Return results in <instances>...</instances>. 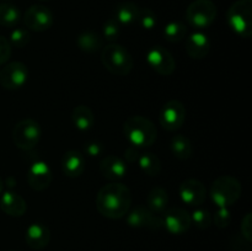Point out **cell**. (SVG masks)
<instances>
[{
  "label": "cell",
  "mask_w": 252,
  "mask_h": 251,
  "mask_svg": "<svg viewBox=\"0 0 252 251\" xmlns=\"http://www.w3.org/2000/svg\"><path fill=\"white\" fill-rule=\"evenodd\" d=\"M84 149H85L86 154L90 155V157H98V155L102 154V152H103L102 144L98 142L86 143L85 147H84Z\"/></svg>",
  "instance_id": "36"
},
{
  "label": "cell",
  "mask_w": 252,
  "mask_h": 251,
  "mask_svg": "<svg viewBox=\"0 0 252 251\" xmlns=\"http://www.w3.org/2000/svg\"><path fill=\"white\" fill-rule=\"evenodd\" d=\"M21 19L20 10L15 5L0 4V25L4 27L16 26Z\"/></svg>",
  "instance_id": "27"
},
{
  "label": "cell",
  "mask_w": 252,
  "mask_h": 251,
  "mask_svg": "<svg viewBox=\"0 0 252 251\" xmlns=\"http://www.w3.org/2000/svg\"><path fill=\"white\" fill-rule=\"evenodd\" d=\"M85 169V159L78 150H69L62 159V170L68 177H79Z\"/></svg>",
  "instance_id": "20"
},
{
  "label": "cell",
  "mask_w": 252,
  "mask_h": 251,
  "mask_svg": "<svg viewBox=\"0 0 252 251\" xmlns=\"http://www.w3.org/2000/svg\"><path fill=\"white\" fill-rule=\"evenodd\" d=\"M147 62L153 70L162 76H170L176 69L172 54L161 46H155L148 51Z\"/></svg>",
  "instance_id": "9"
},
{
  "label": "cell",
  "mask_w": 252,
  "mask_h": 251,
  "mask_svg": "<svg viewBox=\"0 0 252 251\" xmlns=\"http://www.w3.org/2000/svg\"><path fill=\"white\" fill-rule=\"evenodd\" d=\"M169 206V194L164 187H153L147 194V208L155 214H164Z\"/></svg>",
  "instance_id": "21"
},
{
  "label": "cell",
  "mask_w": 252,
  "mask_h": 251,
  "mask_svg": "<svg viewBox=\"0 0 252 251\" xmlns=\"http://www.w3.org/2000/svg\"><path fill=\"white\" fill-rule=\"evenodd\" d=\"M162 224L169 233L180 235V234L186 233L191 228V214L186 209L180 208V207L166 209L162 217Z\"/></svg>",
  "instance_id": "13"
},
{
  "label": "cell",
  "mask_w": 252,
  "mask_h": 251,
  "mask_svg": "<svg viewBox=\"0 0 252 251\" xmlns=\"http://www.w3.org/2000/svg\"><path fill=\"white\" fill-rule=\"evenodd\" d=\"M138 12H139V7L134 2H121L115 7V19L121 25H132L137 22Z\"/></svg>",
  "instance_id": "24"
},
{
  "label": "cell",
  "mask_w": 252,
  "mask_h": 251,
  "mask_svg": "<svg viewBox=\"0 0 252 251\" xmlns=\"http://www.w3.org/2000/svg\"><path fill=\"white\" fill-rule=\"evenodd\" d=\"M170 149L179 160H189L193 154V145L186 135L177 134L170 142Z\"/></svg>",
  "instance_id": "23"
},
{
  "label": "cell",
  "mask_w": 252,
  "mask_h": 251,
  "mask_svg": "<svg viewBox=\"0 0 252 251\" xmlns=\"http://www.w3.org/2000/svg\"><path fill=\"white\" fill-rule=\"evenodd\" d=\"M218 10L212 0H194L186 10V20L196 29H207L216 20Z\"/></svg>",
  "instance_id": "7"
},
{
  "label": "cell",
  "mask_w": 252,
  "mask_h": 251,
  "mask_svg": "<svg viewBox=\"0 0 252 251\" xmlns=\"http://www.w3.org/2000/svg\"><path fill=\"white\" fill-rule=\"evenodd\" d=\"M25 240L32 250H42L51 241V231L48 226L41 223H33L25 231Z\"/></svg>",
  "instance_id": "17"
},
{
  "label": "cell",
  "mask_w": 252,
  "mask_h": 251,
  "mask_svg": "<svg viewBox=\"0 0 252 251\" xmlns=\"http://www.w3.org/2000/svg\"><path fill=\"white\" fill-rule=\"evenodd\" d=\"M137 22L139 24L140 27L145 30H152L157 26V15L153 10L144 7V9H139L138 12Z\"/></svg>",
  "instance_id": "31"
},
{
  "label": "cell",
  "mask_w": 252,
  "mask_h": 251,
  "mask_svg": "<svg viewBox=\"0 0 252 251\" xmlns=\"http://www.w3.org/2000/svg\"><path fill=\"white\" fill-rule=\"evenodd\" d=\"M250 244L243 236L235 238L231 240V251H250Z\"/></svg>",
  "instance_id": "37"
},
{
  "label": "cell",
  "mask_w": 252,
  "mask_h": 251,
  "mask_svg": "<svg viewBox=\"0 0 252 251\" xmlns=\"http://www.w3.org/2000/svg\"><path fill=\"white\" fill-rule=\"evenodd\" d=\"M2 188H4V181H2L1 177H0V194H1Z\"/></svg>",
  "instance_id": "39"
},
{
  "label": "cell",
  "mask_w": 252,
  "mask_h": 251,
  "mask_svg": "<svg viewBox=\"0 0 252 251\" xmlns=\"http://www.w3.org/2000/svg\"><path fill=\"white\" fill-rule=\"evenodd\" d=\"M226 20L236 34L250 38L252 34V0H238L229 7Z\"/></svg>",
  "instance_id": "5"
},
{
  "label": "cell",
  "mask_w": 252,
  "mask_h": 251,
  "mask_svg": "<svg viewBox=\"0 0 252 251\" xmlns=\"http://www.w3.org/2000/svg\"><path fill=\"white\" fill-rule=\"evenodd\" d=\"M101 62L111 74L118 76L128 75L134 66L132 54L127 48L117 43H110L102 47Z\"/></svg>",
  "instance_id": "3"
},
{
  "label": "cell",
  "mask_w": 252,
  "mask_h": 251,
  "mask_svg": "<svg viewBox=\"0 0 252 251\" xmlns=\"http://www.w3.org/2000/svg\"><path fill=\"white\" fill-rule=\"evenodd\" d=\"M41 126L32 118H24L12 129V142L19 149L31 150L41 139Z\"/></svg>",
  "instance_id": "6"
},
{
  "label": "cell",
  "mask_w": 252,
  "mask_h": 251,
  "mask_svg": "<svg viewBox=\"0 0 252 251\" xmlns=\"http://www.w3.org/2000/svg\"><path fill=\"white\" fill-rule=\"evenodd\" d=\"M127 224L133 228H148L152 230H158L162 224V217L153 213L147 208V206H137L129 209L127 213Z\"/></svg>",
  "instance_id": "12"
},
{
  "label": "cell",
  "mask_w": 252,
  "mask_h": 251,
  "mask_svg": "<svg viewBox=\"0 0 252 251\" xmlns=\"http://www.w3.org/2000/svg\"><path fill=\"white\" fill-rule=\"evenodd\" d=\"M29 78V69L21 62H12L6 64L0 70V84L7 90H16L26 84Z\"/></svg>",
  "instance_id": "10"
},
{
  "label": "cell",
  "mask_w": 252,
  "mask_h": 251,
  "mask_svg": "<svg viewBox=\"0 0 252 251\" xmlns=\"http://www.w3.org/2000/svg\"><path fill=\"white\" fill-rule=\"evenodd\" d=\"M231 214L229 208H218V211L213 214V223L217 228L225 229L230 224Z\"/></svg>",
  "instance_id": "33"
},
{
  "label": "cell",
  "mask_w": 252,
  "mask_h": 251,
  "mask_svg": "<svg viewBox=\"0 0 252 251\" xmlns=\"http://www.w3.org/2000/svg\"><path fill=\"white\" fill-rule=\"evenodd\" d=\"M187 36V27L186 25L180 21H172L165 26L164 29V37L166 41L171 43H177L181 42L182 39L186 38Z\"/></svg>",
  "instance_id": "28"
},
{
  "label": "cell",
  "mask_w": 252,
  "mask_h": 251,
  "mask_svg": "<svg viewBox=\"0 0 252 251\" xmlns=\"http://www.w3.org/2000/svg\"><path fill=\"white\" fill-rule=\"evenodd\" d=\"M139 152L137 150V148L133 147V145H130V147H128L127 149H126L125 152V159L127 160V162H134V161H138V159H139Z\"/></svg>",
  "instance_id": "38"
},
{
  "label": "cell",
  "mask_w": 252,
  "mask_h": 251,
  "mask_svg": "<svg viewBox=\"0 0 252 251\" xmlns=\"http://www.w3.org/2000/svg\"><path fill=\"white\" fill-rule=\"evenodd\" d=\"M0 209L10 217H21L26 213V201L12 191H6L0 196Z\"/></svg>",
  "instance_id": "18"
},
{
  "label": "cell",
  "mask_w": 252,
  "mask_h": 251,
  "mask_svg": "<svg viewBox=\"0 0 252 251\" xmlns=\"http://www.w3.org/2000/svg\"><path fill=\"white\" fill-rule=\"evenodd\" d=\"M10 43L17 48H24L31 41V34L26 29H15L10 33Z\"/></svg>",
  "instance_id": "32"
},
{
  "label": "cell",
  "mask_w": 252,
  "mask_h": 251,
  "mask_svg": "<svg viewBox=\"0 0 252 251\" xmlns=\"http://www.w3.org/2000/svg\"><path fill=\"white\" fill-rule=\"evenodd\" d=\"M26 180L33 191L42 192L49 187L52 182V171L44 161H36L27 170Z\"/></svg>",
  "instance_id": "15"
},
{
  "label": "cell",
  "mask_w": 252,
  "mask_h": 251,
  "mask_svg": "<svg viewBox=\"0 0 252 251\" xmlns=\"http://www.w3.org/2000/svg\"><path fill=\"white\" fill-rule=\"evenodd\" d=\"M132 192L121 182H110L100 188L96 196V208L108 219H121L132 207Z\"/></svg>",
  "instance_id": "1"
},
{
  "label": "cell",
  "mask_w": 252,
  "mask_h": 251,
  "mask_svg": "<svg viewBox=\"0 0 252 251\" xmlns=\"http://www.w3.org/2000/svg\"><path fill=\"white\" fill-rule=\"evenodd\" d=\"M12 46L9 39L4 36H0V65L6 63L11 57Z\"/></svg>",
  "instance_id": "34"
},
{
  "label": "cell",
  "mask_w": 252,
  "mask_h": 251,
  "mask_svg": "<svg viewBox=\"0 0 252 251\" xmlns=\"http://www.w3.org/2000/svg\"><path fill=\"white\" fill-rule=\"evenodd\" d=\"M41 1H46V0H41Z\"/></svg>",
  "instance_id": "40"
},
{
  "label": "cell",
  "mask_w": 252,
  "mask_h": 251,
  "mask_svg": "<svg viewBox=\"0 0 252 251\" xmlns=\"http://www.w3.org/2000/svg\"><path fill=\"white\" fill-rule=\"evenodd\" d=\"M179 193L182 202L191 207H199L206 202L207 189L202 181L197 179H187L181 182Z\"/></svg>",
  "instance_id": "14"
},
{
  "label": "cell",
  "mask_w": 252,
  "mask_h": 251,
  "mask_svg": "<svg viewBox=\"0 0 252 251\" xmlns=\"http://www.w3.org/2000/svg\"><path fill=\"white\" fill-rule=\"evenodd\" d=\"M191 219L192 223L202 230H206L213 224V216L211 214V212L204 208L194 209L193 213L191 214Z\"/></svg>",
  "instance_id": "29"
},
{
  "label": "cell",
  "mask_w": 252,
  "mask_h": 251,
  "mask_svg": "<svg viewBox=\"0 0 252 251\" xmlns=\"http://www.w3.org/2000/svg\"><path fill=\"white\" fill-rule=\"evenodd\" d=\"M241 235L246 241L251 243L252 240V216L251 213H246L241 220Z\"/></svg>",
  "instance_id": "35"
},
{
  "label": "cell",
  "mask_w": 252,
  "mask_h": 251,
  "mask_svg": "<svg viewBox=\"0 0 252 251\" xmlns=\"http://www.w3.org/2000/svg\"><path fill=\"white\" fill-rule=\"evenodd\" d=\"M100 172L107 180L116 181L125 176L127 172V165L125 160L121 159L117 155H107L101 160Z\"/></svg>",
  "instance_id": "19"
},
{
  "label": "cell",
  "mask_w": 252,
  "mask_h": 251,
  "mask_svg": "<svg viewBox=\"0 0 252 251\" xmlns=\"http://www.w3.org/2000/svg\"><path fill=\"white\" fill-rule=\"evenodd\" d=\"M121 34V24L115 19V17H111L107 21L103 24V37H105L106 41L113 43L115 41H117L118 37Z\"/></svg>",
  "instance_id": "30"
},
{
  "label": "cell",
  "mask_w": 252,
  "mask_h": 251,
  "mask_svg": "<svg viewBox=\"0 0 252 251\" xmlns=\"http://www.w3.org/2000/svg\"><path fill=\"white\" fill-rule=\"evenodd\" d=\"M54 17L51 10L43 5H32L24 15V24L29 30L43 32L51 29Z\"/></svg>",
  "instance_id": "11"
},
{
  "label": "cell",
  "mask_w": 252,
  "mask_h": 251,
  "mask_svg": "<svg viewBox=\"0 0 252 251\" xmlns=\"http://www.w3.org/2000/svg\"><path fill=\"white\" fill-rule=\"evenodd\" d=\"M209 194L218 208H229L240 198L241 184L235 177L223 175L214 180Z\"/></svg>",
  "instance_id": "4"
},
{
  "label": "cell",
  "mask_w": 252,
  "mask_h": 251,
  "mask_svg": "<svg viewBox=\"0 0 252 251\" xmlns=\"http://www.w3.org/2000/svg\"><path fill=\"white\" fill-rule=\"evenodd\" d=\"M185 49L191 58L202 59L208 56L209 51H211V41L203 32H193L186 37Z\"/></svg>",
  "instance_id": "16"
},
{
  "label": "cell",
  "mask_w": 252,
  "mask_h": 251,
  "mask_svg": "<svg viewBox=\"0 0 252 251\" xmlns=\"http://www.w3.org/2000/svg\"><path fill=\"white\" fill-rule=\"evenodd\" d=\"M138 165L140 170L148 176H158L161 171V161L154 153H145L140 154L138 159Z\"/></svg>",
  "instance_id": "26"
},
{
  "label": "cell",
  "mask_w": 252,
  "mask_h": 251,
  "mask_svg": "<svg viewBox=\"0 0 252 251\" xmlns=\"http://www.w3.org/2000/svg\"><path fill=\"white\" fill-rule=\"evenodd\" d=\"M71 122L78 129L89 130L93 128L95 123V117H94L93 111L88 106L79 105L71 112Z\"/></svg>",
  "instance_id": "22"
},
{
  "label": "cell",
  "mask_w": 252,
  "mask_h": 251,
  "mask_svg": "<svg viewBox=\"0 0 252 251\" xmlns=\"http://www.w3.org/2000/svg\"><path fill=\"white\" fill-rule=\"evenodd\" d=\"M186 118V108L179 100H170L160 111V125L167 132H176L184 126Z\"/></svg>",
  "instance_id": "8"
},
{
  "label": "cell",
  "mask_w": 252,
  "mask_h": 251,
  "mask_svg": "<svg viewBox=\"0 0 252 251\" xmlns=\"http://www.w3.org/2000/svg\"><path fill=\"white\" fill-rule=\"evenodd\" d=\"M79 48L86 53H94L103 47V38L98 33L94 31H85L76 39Z\"/></svg>",
  "instance_id": "25"
},
{
  "label": "cell",
  "mask_w": 252,
  "mask_h": 251,
  "mask_svg": "<svg viewBox=\"0 0 252 251\" xmlns=\"http://www.w3.org/2000/svg\"><path fill=\"white\" fill-rule=\"evenodd\" d=\"M123 133L133 147H152L157 142L158 130L154 123L144 116H130L123 123Z\"/></svg>",
  "instance_id": "2"
}]
</instances>
